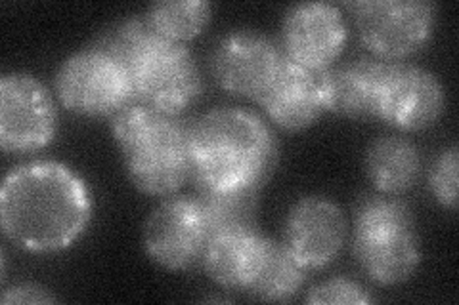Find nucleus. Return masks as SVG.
Returning a JSON list of instances; mask_svg holds the SVG:
<instances>
[{
    "instance_id": "1",
    "label": "nucleus",
    "mask_w": 459,
    "mask_h": 305,
    "mask_svg": "<svg viewBox=\"0 0 459 305\" xmlns=\"http://www.w3.org/2000/svg\"><path fill=\"white\" fill-rule=\"evenodd\" d=\"M92 217V199L81 176L62 163L37 161L8 172L0 189L4 237L27 252L69 249Z\"/></svg>"
},
{
    "instance_id": "2",
    "label": "nucleus",
    "mask_w": 459,
    "mask_h": 305,
    "mask_svg": "<svg viewBox=\"0 0 459 305\" xmlns=\"http://www.w3.org/2000/svg\"><path fill=\"white\" fill-rule=\"evenodd\" d=\"M192 180L228 191H258L276 166L270 128L243 109H212L190 123Z\"/></svg>"
},
{
    "instance_id": "3",
    "label": "nucleus",
    "mask_w": 459,
    "mask_h": 305,
    "mask_svg": "<svg viewBox=\"0 0 459 305\" xmlns=\"http://www.w3.org/2000/svg\"><path fill=\"white\" fill-rule=\"evenodd\" d=\"M96 47L125 65L136 104L143 107L180 117L204 90V79L192 52L157 35L146 18L113 25L100 37Z\"/></svg>"
},
{
    "instance_id": "4",
    "label": "nucleus",
    "mask_w": 459,
    "mask_h": 305,
    "mask_svg": "<svg viewBox=\"0 0 459 305\" xmlns=\"http://www.w3.org/2000/svg\"><path fill=\"white\" fill-rule=\"evenodd\" d=\"M128 178L142 193L169 197L192 180L190 123L133 104L111 123Z\"/></svg>"
},
{
    "instance_id": "5",
    "label": "nucleus",
    "mask_w": 459,
    "mask_h": 305,
    "mask_svg": "<svg viewBox=\"0 0 459 305\" xmlns=\"http://www.w3.org/2000/svg\"><path fill=\"white\" fill-rule=\"evenodd\" d=\"M352 249L376 284L393 286L411 279L421 261L411 210L391 195L364 197L356 208Z\"/></svg>"
},
{
    "instance_id": "6",
    "label": "nucleus",
    "mask_w": 459,
    "mask_h": 305,
    "mask_svg": "<svg viewBox=\"0 0 459 305\" xmlns=\"http://www.w3.org/2000/svg\"><path fill=\"white\" fill-rule=\"evenodd\" d=\"M56 94L82 117H115L136 104L125 65L100 47L71 54L56 72Z\"/></svg>"
},
{
    "instance_id": "7",
    "label": "nucleus",
    "mask_w": 459,
    "mask_h": 305,
    "mask_svg": "<svg viewBox=\"0 0 459 305\" xmlns=\"http://www.w3.org/2000/svg\"><path fill=\"white\" fill-rule=\"evenodd\" d=\"M351 10L364 45L389 62L423 48L437 23V6L421 0H360Z\"/></svg>"
},
{
    "instance_id": "8",
    "label": "nucleus",
    "mask_w": 459,
    "mask_h": 305,
    "mask_svg": "<svg viewBox=\"0 0 459 305\" xmlns=\"http://www.w3.org/2000/svg\"><path fill=\"white\" fill-rule=\"evenodd\" d=\"M56 130V104L45 84L27 72L4 75L0 80V145L4 153L45 149Z\"/></svg>"
},
{
    "instance_id": "9",
    "label": "nucleus",
    "mask_w": 459,
    "mask_h": 305,
    "mask_svg": "<svg viewBox=\"0 0 459 305\" xmlns=\"http://www.w3.org/2000/svg\"><path fill=\"white\" fill-rule=\"evenodd\" d=\"M211 227L194 197H170L157 207L143 225V249L170 271L190 269L204 259Z\"/></svg>"
},
{
    "instance_id": "10",
    "label": "nucleus",
    "mask_w": 459,
    "mask_h": 305,
    "mask_svg": "<svg viewBox=\"0 0 459 305\" xmlns=\"http://www.w3.org/2000/svg\"><path fill=\"white\" fill-rule=\"evenodd\" d=\"M446 107V94L433 72L402 62H385L376 117L415 132L433 126Z\"/></svg>"
},
{
    "instance_id": "11",
    "label": "nucleus",
    "mask_w": 459,
    "mask_h": 305,
    "mask_svg": "<svg viewBox=\"0 0 459 305\" xmlns=\"http://www.w3.org/2000/svg\"><path fill=\"white\" fill-rule=\"evenodd\" d=\"M274 40L253 29L228 33L212 54V72L230 94L258 99L283 62Z\"/></svg>"
},
{
    "instance_id": "12",
    "label": "nucleus",
    "mask_w": 459,
    "mask_h": 305,
    "mask_svg": "<svg viewBox=\"0 0 459 305\" xmlns=\"http://www.w3.org/2000/svg\"><path fill=\"white\" fill-rule=\"evenodd\" d=\"M347 21L335 4H295L287 10L283 18V54L314 71L332 67L347 45Z\"/></svg>"
},
{
    "instance_id": "13",
    "label": "nucleus",
    "mask_w": 459,
    "mask_h": 305,
    "mask_svg": "<svg viewBox=\"0 0 459 305\" xmlns=\"http://www.w3.org/2000/svg\"><path fill=\"white\" fill-rule=\"evenodd\" d=\"M347 220L333 200L305 197L290 210L283 231L285 249L307 271L324 269L342 250Z\"/></svg>"
},
{
    "instance_id": "14",
    "label": "nucleus",
    "mask_w": 459,
    "mask_h": 305,
    "mask_svg": "<svg viewBox=\"0 0 459 305\" xmlns=\"http://www.w3.org/2000/svg\"><path fill=\"white\" fill-rule=\"evenodd\" d=\"M322 79L324 71H314L285 55L256 101L280 128L291 132L305 130L325 111Z\"/></svg>"
},
{
    "instance_id": "15",
    "label": "nucleus",
    "mask_w": 459,
    "mask_h": 305,
    "mask_svg": "<svg viewBox=\"0 0 459 305\" xmlns=\"http://www.w3.org/2000/svg\"><path fill=\"white\" fill-rule=\"evenodd\" d=\"M383 60H356L324 71V104L349 119L376 117Z\"/></svg>"
},
{
    "instance_id": "16",
    "label": "nucleus",
    "mask_w": 459,
    "mask_h": 305,
    "mask_svg": "<svg viewBox=\"0 0 459 305\" xmlns=\"http://www.w3.org/2000/svg\"><path fill=\"white\" fill-rule=\"evenodd\" d=\"M266 237L255 227L214 233L204 254L209 277L230 290H246L253 281L264 252Z\"/></svg>"
},
{
    "instance_id": "17",
    "label": "nucleus",
    "mask_w": 459,
    "mask_h": 305,
    "mask_svg": "<svg viewBox=\"0 0 459 305\" xmlns=\"http://www.w3.org/2000/svg\"><path fill=\"white\" fill-rule=\"evenodd\" d=\"M371 183L383 195H400L420 178L421 157L415 145L404 138L386 136L371 145L366 158Z\"/></svg>"
},
{
    "instance_id": "18",
    "label": "nucleus",
    "mask_w": 459,
    "mask_h": 305,
    "mask_svg": "<svg viewBox=\"0 0 459 305\" xmlns=\"http://www.w3.org/2000/svg\"><path fill=\"white\" fill-rule=\"evenodd\" d=\"M307 269L299 264L283 242L266 239L261 264L247 292L263 301H290L303 286Z\"/></svg>"
},
{
    "instance_id": "19",
    "label": "nucleus",
    "mask_w": 459,
    "mask_h": 305,
    "mask_svg": "<svg viewBox=\"0 0 459 305\" xmlns=\"http://www.w3.org/2000/svg\"><path fill=\"white\" fill-rule=\"evenodd\" d=\"M258 191H228L195 183L197 205L211 227V237L230 229L255 227Z\"/></svg>"
},
{
    "instance_id": "20",
    "label": "nucleus",
    "mask_w": 459,
    "mask_h": 305,
    "mask_svg": "<svg viewBox=\"0 0 459 305\" xmlns=\"http://www.w3.org/2000/svg\"><path fill=\"white\" fill-rule=\"evenodd\" d=\"M211 13L212 6L205 0H161L150 6L146 21L157 35L184 45L204 33Z\"/></svg>"
},
{
    "instance_id": "21",
    "label": "nucleus",
    "mask_w": 459,
    "mask_h": 305,
    "mask_svg": "<svg viewBox=\"0 0 459 305\" xmlns=\"http://www.w3.org/2000/svg\"><path fill=\"white\" fill-rule=\"evenodd\" d=\"M457 166L459 153L455 145H452L450 149L442 151V155L437 158L429 178L430 191H433L438 205L450 210L457 208Z\"/></svg>"
},
{
    "instance_id": "22",
    "label": "nucleus",
    "mask_w": 459,
    "mask_h": 305,
    "mask_svg": "<svg viewBox=\"0 0 459 305\" xmlns=\"http://www.w3.org/2000/svg\"><path fill=\"white\" fill-rule=\"evenodd\" d=\"M373 298L368 290L360 284L349 281V279H329L314 286L308 296L307 303H371Z\"/></svg>"
},
{
    "instance_id": "23",
    "label": "nucleus",
    "mask_w": 459,
    "mask_h": 305,
    "mask_svg": "<svg viewBox=\"0 0 459 305\" xmlns=\"http://www.w3.org/2000/svg\"><path fill=\"white\" fill-rule=\"evenodd\" d=\"M57 298L45 286L35 283H22L4 290L3 303H56Z\"/></svg>"
}]
</instances>
